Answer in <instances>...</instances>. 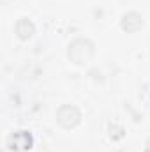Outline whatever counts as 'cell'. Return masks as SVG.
<instances>
[{"instance_id": "1", "label": "cell", "mask_w": 150, "mask_h": 152, "mask_svg": "<svg viewBox=\"0 0 150 152\" xmlns=\"http://www.w3.org/2000/svg\"><path fill=\"white\" fill-rule=\"evenodd\" d=\"M67 57H69V60L73 64H76V66L88 64L92 60V57H94V42L88 41V39H83V37L74 39L69 44Z\"/></svg>"}, {"instance_id": "4", "label": "cell", "mask_w": 150, "mask_h": 152, "mask_svg": "<svg viewBox=\"0 0 150 152\" xmlns=\"http://www.w3.org/2000/svg\"><path fill=\"white\" fill-rule=\"evenodd\" d=\"M120 25H122V28H124L125 32L133 34V32H138V30L143 27V20H141V16H140L138 12L131 11V12H127V14L122 16Z\"/></svg>"}, {"instance_id": "3", "label": "cell", "mask_w": 150, "mask_h": 152, "mask_svg": "<svg viewBox=\"0 0 150 152\" xmlns=\"http://www.w3.org/2000/svg\"><path fill=\"white\" fill-rule=\"evenodd\" d=\"M9 145L12 151H28V149H32L34 140L28 131H16L14 134H11Z\"/></svg>"}, {"instance_id": "5", "label": "cell", "mask_w": 150, "mask_h": 152, "mask_svg": "<svg viewBox=\"0 0 150 152\" xmlns=\"http://www.w3.org/2000/svg\"><path fill=\"white\" fill-rule=\"evenodd\" d=\"M14 30H16V36L21 39V41H28V39L34 36L36 27H34V23H32L28 18H20V20L16 21Z\"/></svg>"}, {"instance_id": "2", "label": "cell", "mask_w": 150, "mask_h": 152, "mask_svg": "<svg viewBox=\"0 0 150 152\" xmlns=\"http://www.w3.org/2000/svg\"><path fill=\"white\" fill-rule=\"evenodd\" d=\"M81 120V112L74 104H64L58 108L57 112V122L64 127V129H73L79 124Z\"/></svg>"}]
</instances>
